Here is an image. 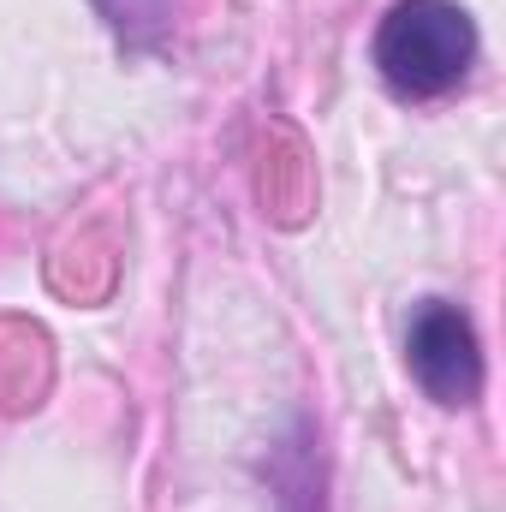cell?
I'll return each instance as SVG.
<instances>
[{"instance_id": "obj_2", "label": "cell", "mask_w": 506, "mask_h": 512, "mask_svg": "<svg viewBox=\"0 0 506 512\" xmlns=\"http://www.w3.org/2000/svg\"><path fill=\"white\" fill-rule=\"evenodd\" d=\"M405 370L435 405H477L483 340L453 298H423L405 322Z\"/></svg>"}, {"instance_id": "obj_1", "label": "cell", "mask_w": 506, "mask_h": 512, "mask_svg": "<svg viewBox=\"0 0 506 512\" xmlns=\"http://www.w3.org/2000/svg\"><path fill=\"white\" fill-rule=\"evenodd\" d=\"M477 66V24L459 0H393L376 24V72L399 102H441Z\"/></svg>"}, {"instance_id": "obj_3", "label": "cell", "mask_w": 506, "mask_h": 512, "mask_svg": "<svg viewBox=\"0 0 506 512\" xmlns=\"http://www.w3.org/2000/svg\"><path fill=\"white\" fill-rule=\"evenodd\" d=\"M262 477L274 489V512H328V465H322V435L310 417H298L292 435L274 441Z\"/></svg>"}]
</instances>
